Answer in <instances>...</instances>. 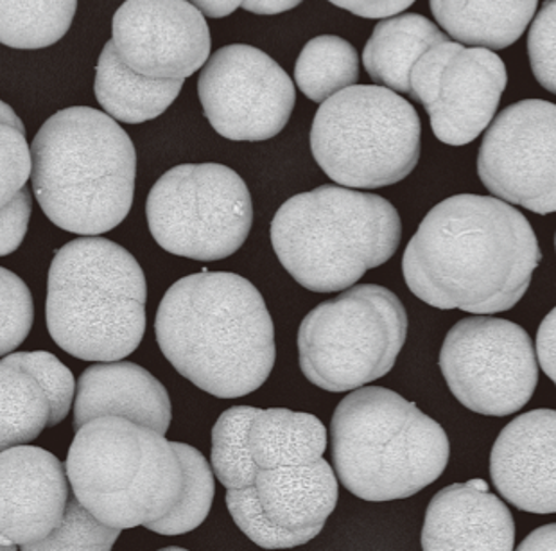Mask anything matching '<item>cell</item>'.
<instances>
[{"label": "cell", "mask_w": 556, "mask_h": 551, "mask_svg": "<svg viewBox=\"0 0 556 551\" xmlns=\"http://www.w3.org/2000/svg\"><path fill=\"white\" fill-rule=\"evenodd\" d=\"M542 252L530 222L494 197L440 201L407 245L402 272L417 299L438 310L494 315L519 304Z\"/></svg>", "instance_id": "1"}, {"label": "cell", "mask_w": 556, "mask_h": 551, "mask_svg": "<svg viewBox=\"0 0 556 551\" xmlns=\"http://www.w3.org/2000/svg\"><path fill=\"white\" fill-rule=\"evenodd\" d=\"M155 330L170 365L211 396H248L274 371V320L241 275L205 270L180 278L160 302Z\"/></svg>", "instance_id": "2"}, {"label": "cell", "mask_w": 556, "mask_h": 551, "mask_svg": "<svg viewBox=\"0 0 556 551\" xmlns=\"http://www.w3.org/2000/svg\"><path fill=\"white\" fill-rule=\"evenodd\" d=\"M31 159L35 197L56 227L99 236L128 216L137 153L114 117L90 107L60 110L35 135Z\"/></svg>", "instance_id": "3"}, {"label": "cell", "mask_w": 556, "mask_h": 551, "mask_svg": "<svg viewBox=\"0 0 556 551\" xmlns=\"http://www.w3.org/2000/svg\"><path fill=\"white\" fill-rule=\"evenodd\" d=\"M144 272L117 242L87 236L63 245L47 278V329L83 361H119L146 333Z\"/></svg>", "instance_id": "4"}, {"label": "cell", "mask_w": 556, "mask_h": 551, "mask_svg": "<svg viewBox=\"0 0 556 551\" xmlns=\"http://www.w3.org/2000/svg\"><path fill=\"white\" fill-rule=\"evenodd\" d=\"M397 209L384 198L321 186L289 198L271 222V245L288 274L315 293L354 286L401 245Z\"/></svg>", "instance_id": "5"}, {"label": "cell", "mask_w": 556, "mask_h": 551, "mask_svg": "<svg viewBox=\"0 0 556 551\" xmlns=\"http://www.w3.org/2000/svg\"><path fill=\"white\" fill-rule=\"evenodd\" d=\"M336 474L365 501L406 500L437 481L451 443L442 426L388 388H357L330 423Z\"/></svg>", "instance_id": "6"}, {"label": "cell", "mask_w": 556, "mask_h": 551, "mask_svg": "<svg viewBox=\"0 0 556 551\" xmlns=\"http://www.w3.org/2000/svg\"><path fill=\"white\" fill-rule=\"evenodd\" d=\"M65 469L79 503L117 530L169 514L184 490L173 442L156 429L114 415L76 429Z\"/></svg>", "instance_id": "7"}, {"label": "cell", "mask_w": 556, "mask_h": 551, "mask_svg": "<svg viewBox=\"0 0 556 551\" xmlns=\"http://www.w3.org/2000/svg\"><path fill=\"white\" fill-rule=\"evenodd\" d=\"M420 135L409 101L387 87L352 85L319 107L311 150L336 184L379 189L412 175L420 159Z\"/></svg>", "instance_id": "8"}, {"label": "cell", "mask_w": 556, "mask_h": 551, "mask_svg": "<svg viewBox=\"0 0 556 551\" xmlns=\"http://www.w3.org/2000/svg\"><path fill=\"white\" fill-rule=\"evenodd\" d=\"M407 325L406 308L390 289L377 284L349 288L302 320L300 368L327 392L357 390L392 371Z\"/></svg>", "instance_id": "9"}, {"label": "cell", "mask_w": 556, "mask_h": 551, "mask_svg": "<svg viewBox=\"0 0 556 551\" xmlns=\"http://www.w3.org/2000/svg\"><path fill=\"white\" fill-rule=\"evenodd\" d=\"M146 216L165 252L205 263L222 261L250 236L252 195L227 165H176L151 189Z\"/></svg>", "instance_id": "10"}, {"label": "cell", "mask_w": 556, "mask_h": 551, "mask_svg": "<svg viewBox=\"0 0 556 551\" xmlns=\"http://www.w3.org/2000/svg\"><path fill=\"white\" fill-rule=\"evenodd\" d=\"M440 368L453 396L489 417L519 412L539 385L530 335L503 318L475 316L454 325L443 341Z\"/></svg>", "instance_id": "11"}, {"label": "cell", "mask_w": 556, "mask_h": 551, "mask_svg": "<svg viewBox=\"0 0 556 551\" xmlns=\"http://www.w3.org/2000/svg\"><path fill=\"white\" fill-rule=\"evenodd\" d=\"M506 83L505 63L494 51L447 40L413 65L409 96L424 104L440 142L467 146L494 121Z\"/></svg>", "instance_id": "12"}, {"label": "cell", "mask_w": 556, "mask_h": 551, "mask_svg": "<svg viewBox=\"0 0 556 551\" xmlns=\"http://www.w3.org/2000/svg\"><path fill=\"white\" fill-rule=\"evenodd\" d=\"M198 93L212 128L239 142L274 139L286 128L296 101L293 82L274 58L242 43L208 58Z\"/></svg>", "instance_id": "13"}, {"label": "cell", "mask_w": 556, "mask_h": 551, "mask_svg": "<svg viewBox=\"0 0 556 551\" xmlns=\"http://www.w3.org/2000/svg\"><path fill=\"white\" fill-rule=\"evenodd\" d=\"M478 175L500 200L556 212V104L525 99L503 110L479 148Z\"/></svg>", "instance_id": "14"}, {"label": "cell", "mask_w": 556, "mask_h": 551, "mask_svg": "<svg viewBox=\"0 0 556 551\" xmlns=\"http://www.w3.org/2000/svg\"><path fill=\"white\" fill-rule=\"evenodd\" d=\"M112 40L121 60L153 79H186L211 54L205 16L187 0H126L115 11Z\"/></svg>", "instance_id": "15"}, {"label": "cell", "mask_w": 556, "mask_h": 551, "mask_svg": "<svg viewBox=\"0 0 556 551\" xmlns=\"http://www.w3.org/2000/svg\"><path fill=\"white\" fill-rule=\"evenodd\" d=\"M71 498L67 469L33 446L0 453V544L29 550L56 530Z\"/></svg>", "instance_id": "16"}, {"label": "cell", "mask_w": 556, "mask_h": 551, "mask_svg": "<svg viewBox=\"0 0 556 551\" xmlns=\"http://www.w3.org/2000/svg\"><path fill=\"white\" fill-rule=\"evenodd\" d=\"M495 489L519 511L556 514V410L522 413L490 453Z\"/></svg>", "instance_id": "17"}, {"label": "cell", "mask_w": 556, "mask_h": 551, "mask_svg": "<svg viewBox=\"0 0 556 551\" xmlns=\"http://www.w3.org/2000/svg\"><path fill=\"white\" fill-rule=\"evenodd\" d=\"M516 547V523L508 506L489 490L454 484L429 503L422 528V550H500Z\"/></svg>", "instance_id": "18"}, {"label": "cell", "mask_w": 556, "mask_h": 551, "mask_svg": "<svg viewBox=\"0 0 556 551\" xmlns=\"http://www.w3.org/2000/svg\"><path fill=\"white\" fill-rule=\"evenodd\" d=\"M170 399L164 385L142 366L103 361L88 366L74 399V429L98 417H124L159 434H167Z\"/></svg>", "instance_id": "19"}, {"label": "cell", "mask_w": 556, "mask_h": 551, "mask_svg": "<svg viewBox=\"0 0 556 551\" xmlns=\"http://www.w3.org/2000/svg\"><path fill=\"white\" fill-rule=\"evenodd\" d=\"M255 490L261 509L274 525L307 541L324 530L340 496L336 473L324 459L258 469Z\"/></svg>", "instance_id": "20"}, {"label": "cell", "mask_w": 556, "mask_h": 551, "mask_svg": "<svg viewBox=\"0 0 556 551\" xmlns=\"http://www.w3.org/2000/svg\"><path fill=\"white\" fill-rule=\"evenodd\" d=\"M429 4L448 37L500 51L522 37L539 0H429Z\"/></svg>", "instance_id": "21"}, {"label": "cell", "mask_w": 556, "mask_h": 551, "mask_svg": "<svg viewBox=\"0 0 556 551\" xmlns=\"http://www.w3.org/2000/svg\"><path fill=\"white\" fill-rule=\"evenodd\" d=\"M181 87L184 79H153L135 73L110 40L99 57L93 92L110 117L140 124L164 114L180 96Z\"/></svg>", "instance_id": "22"}, {"label": "cell", "mask_w": 556, "mask_h": 551, "mask_svg": "<svg viewBox=\"0 0 556 551\" xmlns=\"http://www.w3.org/2000/svg\"><path fill=\"white\" fill-rule=\"evenodd\" d=\"M58 424L51 396L26 352L4 355L0 360V453L33 442Z\"/></svg>", "instance_id": "23"}, {"label": "cell", "mask_w": 556, "mask_h": 551, "mask_svg": "<svg viewBox=\"0 0 556 551\" xmlns=\"http://www.w3.org/2000/svg\"><path fill=\"white\" fill-rule=\"evenodd\" d=\"M447 41L433 22L417 13L379 22L363 51L366 73L393 92L409 93L412 68L431 47Z\"/></svg>", "instance_id": "24"}, {"label": "cell", "mask_w": 556, "mask_h": 551, "mask_svg": "<svg viewBox=\"0 0 556 551\" xmlns=\"http://www.w3.org/2000/svg\"><path fill=\"white\" fill-rule=\"evenodd\" d=\"M248 449L258 469L313 464L324 459L327 431L311 413L286 408L261 410L248 429Z\"/></svg>", "instance_id": "25"}, {"label": "cell", "mask_w": 556, "mask_h": 551, "mask_svg": "<svg viewBox=\"0 0 556 551\" xmlns=\"http://www.w3.org/2000/svg\"><path fill=\"white\" fill-rule=\"evenodd\" d=\"M78 0H0V43L11 49H43L73 26Z\"/></svg>", "instance_id": "26"}, {"label": "cell", "mask_w": 556, "mask_h": 551, "mask_svg": "<svg viewBox=\"0 0 556 551\" xmlns=\"http://www.w3.org/2000/svg\"><path fill=\"white\" fill-rule=\"evenodd\" d=\"M357 79L359 57L356 49L334 35L307 41L294 67L296 87L315 103H324L334 93L356 85Z\"/></svg>", "instance_id": "27"}, {"label": "cell", "mask_w": 556, "mask_h": 551, "mask_svg": "<svg viewBox=\"0 0 556 551\" xmlns=\"http://www.w3.org/2000/svg\"><path fill=\"white\" fill-rule=\"evenodd\" d=\"M181 469H184V490L180 500L169 514L148 523L146 528L160 536H181L189 534L206 519L214 501V471L205 456L192 446L173 442Z\"/></svg>", "instance_id": "28"}, {"label": "cell", "mask_w": 556, "mask_h": 551, "mask_svg": "<svg viewBox=\"0 0 556 551\" xmlns=\"http://www.w3.org/2000/svg\"><path fill=\"white\" fill-rule=\"evenodd\" d=\"M261 410L233 406L222 413L212 429V471L225 489H248L255 485L258 467L248 449V429Z\"/></svg>", "instance_id": "29"}, {"label": "cell", "mask_w": 556, "mask_h": 551, "mask_svg": "<svg viewBox=\"0 0 556 551\" xmlns=\"http://www.w3.org/2000/svg\"><path fill=\"white\" fill-rule=\"evenodd\" d=\"M31 171V148L24 123L10 104L0 101V211L26 187Z\"/></svg>", "instance_id": "30"}, {"label": "cell", "mask_w": 556, "mask_h": 551, "mask_svg": "<svg viewBox=\"0 0 556 551\" xmlns=\"http://www.w3.org/2000/svg\"><path fill=\"white\" fill-rule=\"evenodd\" d=\"M121 531L123 530L104 525L98 517H93L73 492L68 498L67 511L56 530L52 531L51 536L43 541L33 544L29 550L109 551L119 539Z\"/></svg>", "instance_id": "31"}, {"label": "cell", "mask_w": 556, "mask_h": 551, "mask_svg": "<svg viewBox=\"0 0 556 551\" xmlns=\"http://www.w3.org/2000/svg\"><path fill=\"white\" fill-rule=\"evenodd\" d=\"M227 506L236 525L244 536L250 537L257 547L266 550H283L305 544L307 539L278 528L266 517L258 503L255 485L248 489H227Z\"/></svg>", "instance_id": "32"}, {"label": "cell", "mask_w": 556, "mask_h": 551, "mask_svg": "<svg viewBox=\"0 0 556 551\" xmlns=\"http://www.w3.org/2000/svg\"><path fill=\"white\" fill-rule=\"evenodd\" d=\"M31 291L18 275L0 268V358L11 354L31 333Z\"/></svg>", "instance_id": "33"}, {"label": "cell", "mask_w": 556, "mask_h": 551, "mask_svg": "<svg viewBox=\"0 0 556 551\" xmlns=\"http://www.w3.org/2000/svg\"><path fill=\"white\" fill-rule=\"evenodd\" d=\"M531 71L542 87L556 93V0H546L528 33Z\"/></svg>", "instance_id": "34"}, {"label": "cell", "mask_w": 556, "mask_h": 551, "mask_svg": "<svg viewBox=\"0 0 556 551\" xmlns=\"http://www.w3.org/2000/svg\"><path fill=\"white\" fill-rule=\"evenodd\" d=\"M31 209V192L24 187L10 205L0 211V258L10 255L21 247L26 237Z\"/></svg>", "instance_id": "35"}, {"label": "cell", "mask_w": 556, "mask_h": 551, "mask_svg": "<svg viewBox=\"0 0 556 551\" xmlns=\"http://www.w3.org/2000/svg\"><path fill=\"white\" fill-rule=\"evenodd\" d=\"M330 4L351 11L363 18H388L406 11L415 0H329Z\"/></svg>", "instance_id": "36"}, {"label": "cell", "mask_w": 556, "mask_h": 551, "mask_svg": "<svg viewBox=\"0 0 556 551\" xmlns=\"http://www.w3.org/2000/svg\"><path fill=\"white\" fill-rule=\"evenodd\" d=\"M536 361L556 385V308L542 320L536 333Z\"/></svg>", "instance_id": "37"}, {"label": "cell", "mask_w": 556, "mask_h": 551, "mask_svg": "<svg viewBox=\"0 0 556 551\" xmlns=\"http://www.w3.org/2000/svg\"><path fill=\"white\" fill-rule=\"evenodd\" d=\"M520 551H552L556 550V523L553 525L541 526L535 531H531L525 541L520 542Z\"/></svg>", "instance_id": "38"}, {"label": "cell", "mask_w": 556, "mask_h": 551, "mask_svg": "<svg viewBox=\"0 0 556 551\" xmlns=\"http://www.w3.org/2000/svg\"><path fill=\"white\" fill-rule=\"evenodd\" d=\"M304 0H242V8L253 15H278L283 11L293 10Z\"/></svg>", "instance_id": "39"}, {"label": "cell", "mask_w": 556, "mask_h": 551, "mask_svg": "<svg viewBox=\"0 0 556 551\" xmlns=\"http://www.w3.org/2000/svg\"><path fill=\"white\" fill-rule=\"evenodd\" d=\"M192 5H197L203 15L212 18H223V16L232 15L242 4V0H187Z\"/></svg>", "instance_id": "40"}, {"label": "cell", "mask_w": 556, "mask_h": 551, "mask_svg": "<svg viewBox=\"0 0 556 551\" xmlns=\"http://www.w3.org/2000/svg\"><path fill=\"white\" fill-rule=\"evenodd\" d=\"M8 548L4 547V544H0V551H5Z\"/></svg>", "instance_id": "41"}, {"label": "cell", "mask_w": 556, "mask_h": 551, "mask_svg": "<svg viewBox=\"0 0 556 551\" xmlns=\"http://www.w3.org/2000/svg\"><path fill=\"white\" fill-rule=\"evenodd\" d=\"M555 248H556V236H555Z\"/></svg>", "instance_id": "42"}]
</instances>
